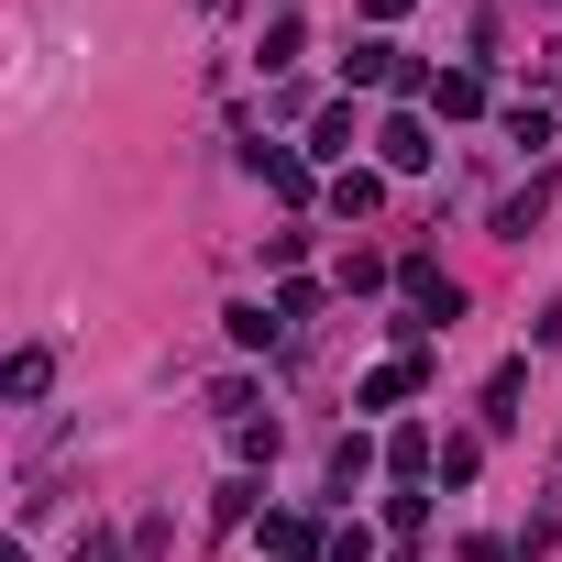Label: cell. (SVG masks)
Here are the masks:
<instances>
[{
  "instance_id": "4",
  "label": "cell",
  "mask_w": 562,
  "mask_h": 562,
  "mask_svg": "<svg viewBox=\"0 0 562 562\" xmlns=\"http://www.w3.org/2000/svg\"><path fill=\"white\" fill-rule=\"evenodd\" d=\"M331 210H342V221H364V210H375V177H364V166H342V177H331Z\"/></svg>"
},
{
  "instance_id": "6",
  "label": "cell",
  "mask_w": 562,
  "mask_h": 562,
  "mask_svg": "<svg viewBox=\"0 0 562 562\" xmlns=\"http://www.w3.org/2000/svg\"><path fill=\"white\" fill-rule=\"evenodd\" d=\"M254 166H265V188H276V199H310V166H299V155H254Z\"/></svg>"
},
{
  "instance_id": "5",
  "label": "cell",
  "mask_w": 562,
  "mask_h": 562,
  "mask_svg": "<svg viewBox=\"0 0 562 562\" xmlns=\"http://www.w3.org/2000/svg\"><path fill=\"white\" fill-rule=\"evenodd\" d=\"M408 386H419V364H375V375H364V408H397Z\"/></svg>"
},
{
  "instance_id": "2",
  "label": "cell",
  "mask_w": 562,
  "mask_h": 562,
  "mask_svg": "<svg viewBox=\"0 0 562 562\" xmlns=\"http://www.w3.org/2000/svg\"><path fill=\"white\" fill-rule=\"evenodd\" d=\"M386 166H397V177H419V166H430V133H419V122H408V111H397V122H386Z\"/></svg>"
},
{
  "instance_id": "1",
  "label": "cell",
  "mask_w": 562,
  "mask_h": 562,
  "mask_svg": "<svg viewBox=\"0 0 562 562\" xmlns=\"http://www.w3.org/2000/svg\"><path fill=\"white\" fill-rule=\"evenodd\" d=\"M265 551H276V562H310V551H331V540H321L310 518H265Z\"/></svg>"
},
{
  "instance_id": "7",
  "label": "cell",
  "mask_w": 562,
  "mask_h": 562,
  "mask_svg": "<svg viewBox=\"0 0 562 562\" xmlns=\"http://www.w3.org/2000/svg\"><path fill=\"white\" fill-rule=\"evenodd\" d=\"M408 310H452V276L441 265H408Z\"/></svg>"
},
{
  "instance_id": "3",
  "label": "cell",
  "mask_w": 562,
  "mask_h": 562,
  "mask_svg": "<svg viewBox=\"0 0 562 562\" xmlns=\"http://www.w3.org/2000/svg\"><path fill=\"white\" fill-rule=\"evenodd\" d=\"M430 100H441V111H485V78H474V67H452V78H430Z\"/></svg>"
},
{
  "instance_id": "8",
  "label": "cell",
  "mask_w": 562,
  "mask_h": 562,
  "mask_svg": "<svg viewBox=\"0 0 562 562\" xmlns=\"http://www.w3.org/2000/svg\"><path fill=\"white\" fill-rule=\"evenodd\" d=\"M78 562H122V551H111V540H78Z\"/></svg>"
}]
</instances>
